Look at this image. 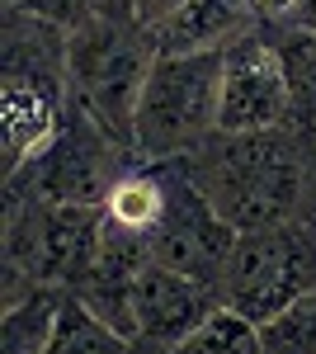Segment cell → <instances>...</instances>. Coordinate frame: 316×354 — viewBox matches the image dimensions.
<instances>
[{
	"mask_svg": "<svg viewBox=\"0 0 316 354\" xmlns=\"http://www.w3.org/2000/svg\"><path fill=\"white\" fill-rule=\"evenodd\" d=\"M128 350H132V340L118 326H109L76 288L62 293L57 317H53V335H48L43 354H128Z\"/></svg>",
	"mask_w": 316,
	"mask_h": 354,
	"instance_id": "cell-11",
	"label": "cell"
},
{
	"mask_svg": "<svg viewBox=\"0 0 316 354\" xmlns=\"http://www.w3.org/2000/svg\"><path fill=\"white\" fill-rule=\"evenodd\" d=\"M151 66L156 43L151 28L132 15V5H118L71 33V95L132 156H137V100Z\"/></svg>",
	"mask_w": 316,
	"mask_h": 354,
	"instance_id": "cell-3",
	"label": "cell"
},
{
	"mask_svg": "<svg viewBox=\"0 0 316 354\" xmlns=\"http://www.w3.org/2000/svg\"><path fill=\"white\" fill-rule=\"evenodd\" d=\"M128 5H132V15L151 28V24H160V19H170V15H175L185 0H128Z\"/></svg>",
	"mask_w": 316,
	"mask_h": 354,
	"instance_id": "cell-17",
	"label": "cell"
},
{
	"mask_svg": "<svg viewBox=\"0 0 316 354\" xmlns=\"http://www.w3.org/2000/svg\"><path fill=\"white\" fill-rule=\"evenodd\" d=\"M128 354H170V350H147V345H132Z\"/></svg>",
	"mask_w": 316,
	"mask_h": 354,
	"instance_id": "cell-19",
	"label": "cell"
},
{
	"mask_svg": "<svg viewBox=\"0 0 316 354\" xmlns=\"http://www.w3.org/2000/svg\"><path fill=\"white\" fill-rule=\"evenodd\" d=\"M255 28L245 0H185L170 19L151 24L156 57H185V53H227L236 38Z\"/></svg>",
	"mask_w": 316,
	"mask_h": 354,
	"instance_id": "cell-10",
	"label": "cell"
},
{
	"mask_svg": "<svg viewBox=\"0 0 316 354\" xmlns=\"http://www.w3.org/2000/svg\"><path fill=\"white\" fill-rule=\"evenodd\" d=\"M264 354H316V288L260 326Z\"/></svg>",
	"mask_w": 316,
	"mask_h": 354,
	"instance_id": "cell-15",
	"label": "cell"
},
{
	"mask_svg": "<svg viewBox=\"0 0 316 354\" xmlns=\"http://www.w3.org/2000/svg\"><path fill=\"white\" fill-rule=\"evenodd\" d=\"M104 245V208L10 194L5 222V307L33 288H80Z\"/></svg>",
	"mask_w": 316,
	"mask_h": 354,
	"instance_id": "cell-2",
	"label": "cell"
},
{
	"mask_svg": "<svg viewBox=\"0 0 316 354\" xmlns=\"http://www.w3.org/2000/svg\"><path fill=\"white\" fill-rule=\"evenodd\" d=\"M255 28H292L302 15V0H245Z\"/></svg>",
	"mask_w": 316,
	"mask_h": 354,
	"instance_id": "cell-16",
	"label": "cell"
},
{
	"mask_svg": "<svg viewBox=\"0 0 316 354\" xmlns=\"http://www.w3.org/2000/svg\"><path fill=\"white\" fill-rule=\"evenodd\" d=\"M302 28H316V0H302V15H297Z\"/></svg>",
	"mask_w": 316,
	"mask_h": 354,
	"instance_id": "cell-18",
	"label": "cell"
},
{
	"mask_svg": "<svg viewBox=\"0 0 316 354\" xmlns=\"http://www.w3.org/2000/svg\"><path fill=\"white\" fill-rule=\"evenodd\" d=\"M66 288H33L28 298L10 302L0 317V354H43L53 335L57 302Z\"/></svg>",
	"mask_w": 316,
	"mask_h": 354,
	"instance_id": "cell-13",
	"label": "cell"
},
{
	"mask_svg": "<svg viewBox=\"0 0 316 354\" xmlns=\"http://www.w3.org/2000/svg\"><path fill=\"white\" fill-rule=\"evenodd\" d=\"M185 170L236 232L316 213V133L297 123L264 133H217L189 151Z\"/></svg>",
	"mask_w": 316,
	"mask_h": 354,
	"instance_id": "cell-1",
	"label": "cell"
},
{
	"mask_svg": "<svg viewBox=\"0 0 316 354\" xmlns=\"http://www.w3.org/2000/svg\"><path fill=\"white\" fill-rule=\"evenodd\" d=\"M132 161L137 156L123 142H113L104 133V123L71 95V109H66V123H62L57 142L10 180V194L48 198V203H90V208H104V198L132 170Z\"/></svg>",
	"mask_w": 316,
	"mask_h": 354,
	"instance_id": "cell-6",
	"label": "cell"
},
{
	"mask_svg": "<svg viewBox=\"0 0 316 354\" xmlns=\"http://www.w3.org/2000/svg\"><path fill=\"white\" fill-rule=\"evenodd\" d=\"M217 307H222L217 288L198 283L194 274H180L170 265H160V260H151L137 274V288H132V322H137L132 345L175 350L180 340H189L208 322Z\"/></svg>",
	"mask_w": 316,
	"mask_h": 354,
	"instance_id": "cell-9",
	"label": "cell"
},
{
	"mask_svg": "<svg viewBox=\"0 0 316 354\" xmlns=\"http://www.w3.org/2000/svg\"><path fill=\"white\" fill-rule=\"evenodd\" d=\"M222 53L156 57L137 100V161H185L217 137Z\"/></svg>",
	"mask_w": 316,
	"mask_h": 354,
	"instance_id": "cell-4",
	"label": "cell"
},
{
	"mask_svg": "<svg viewBox=\"0 0 316 354\" xmlns=\"http://www.w3.org/2000/svg\"><path fill=\"white\" fill-rule=\"evenodd\" d=\"M279 62H284V76H288V104H292V123L316 133V28H274L269 33Z\"/></svg>",
	"mask_w": 316,
	"mask_h": 354,
	"instance_id": "cell-12",
	"label": "cell"
},
{
	"mask_svg": "<svg viewBox=\"0 0 316 354\" xmlns=\"http://www.w3.org/2000/svg\"><path fill=\"white\" fill-rule=\"evenodd\" d=\"M236 236L241 232L208 203V194L194 185L185 161H170V203L151 236V260L180 274H194L198 283L222 293V274H227Z\"/></svg>",
	"mask_w": 316,
	"mask_h": 354,
	"instance_id": "cell-7",
	"label": "cell"
},
{
	"mask_svg": "<svg viewBox=\"0 0 316 354\" xmlns=\"http://www.w3.org/2000/svg\"><path fill=\"white\" fill-rule=\"evenodd\" d=\"M170 354H264V335L250 317H241V312H232L222 302L208 322L194 330L189 340H180Z\"/></svg>",
	"mask_w": 316,
	"mask_h": 354,
	"instance_id": "cell-14",
	"label": "cell"
},
{
	"mask_svg": "<svg viewBox=\"0 0 316 354\" xmlns=\"http://www.w3.org/2000/svg\"><path fill=\"white\" fill-rule=\"evenodd\" d=\"M19 5H24V0H5V10H19Z\"/></svg>",
	"mask_w": 316,
	"mask_h": 354,
	"instance_id": "cell-20",
	"label": "cell"
},
{
	"mask_svg": "<svg viewBox=\"0 0 316 354\" xmlns=\"http://www.w3.org/2000/svg\"><path fill=\"white\" fill-rule=\"evenodd\" d=\"M292 123L288 76L279 48L264 28H250L222 53V104H217V133H264Z\"/></svg>",
	"mask_w": 316,
	"mask_h": 354,
	"instance_id": "cell-8",
	"label": "cell"
},
{
	"mask_svg": "<svg viewBox=\"0 0 316 354\" xmlns=\"http://www.w3.org/2000/svg\"><path fill=\"white\" fill-rule=\"evenodd\" d=\"M316 288V213L241 232L222 274V302L264 326Z\"/></svg>",
	"mask_w": 316,
	"mask_h": 354,
	"instance_id": "cell-5",
	"label": "cell"
}]
</instances>
